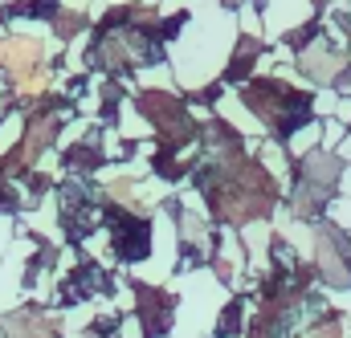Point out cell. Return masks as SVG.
Instances as JSON below:
<instances>
[{
    "label": "cell",
    "instance_id": "cell-1",
    "mask_svg": "<svg viewBox=\"0 0 351 338\" xmlns=\"http://www.w3.org/2000/svg\"><path fill=\"white\" fill-rule=\"evenodd\" d=\"M106 220H110V233H114V249L127 257V261L147 253V220H135L123 208H110Z\"/></svg>",
    "mask_w": 351,
    "mask_h": 338
},
{
    "label": "cell",
    "instance_id": "cell-2",
    "mask_svg": "<svg viewBox=\"0 0 351 338\" xmlns=\"http://www.w3.org/2000/svg\"><path fill=\"white\" fill-rule=\"evenodd\" d=\"M33 53H37V45H29V41H4L0 45V66L16 70V78L25 86H37V78H33Z\"/></svg>",
    "mask_w": 351,
    "mask_h": 338
},
{
    "label": "cell",
    "instance_id": "cell-3",
    "mask_svg": "<svg viewBox=\"0 0 351 338\" xmlns=\"http://www.w3.org/2000/svg\"><path fill=\"white\" fill-rule=\"evenodd\" d=\"M139 306H147V335H164L168 326V314H172V298L160 294V289H139Z\"/></svg>",
    "mask_w": 351,
    "mask_h": 338
},
{
    "label": "cell",
    "instance_id": "cell-4",
    "mask_svg": "<svg viewBox=\"0 0 351 338\" xmlns=\"http://www.w3.org/2000/svg\"><path fill=\"white\" fill-rule=\"evenodd\" d=\"M335 66H339V57H331V53H315V57H302V70H311L315 78H327Z\"/></svg>",
    "mask_w": 351,
    "mask_h": 338
}]
</instances>
